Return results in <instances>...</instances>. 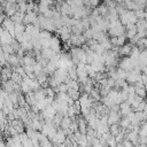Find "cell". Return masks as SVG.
Masks as SVG:
<instances>
[{"mask_svg": "<svg viewBox=\"0 0 147 147\" xmlns=\"http://www.w3.org/2000/svg\"><path fill=\"white\" fill-rule=\"evenodd\" d=\"M63 115H61V114H59V113H56V115L54 116V118H53V123H54V125L56 126V127H59L60 125H61V122H62V119H63Z\"/></svg>", "mask_w": 147, "mask_h": 147, "instance_id": "22", "label": "cell"}, {"mask_svg": "<svg viewBox=\"0 0 147 147\" xmlns=\"http://www.w3.org/2000/svg\"><path fill=\"white\" fill-rule=\"evenodd\" d=\"M91 65H92V68H93L96 72H103V71H106V64L102 63V62H96V61H94V62L91 63Z\"/></svg>", "mask_w": 147, "mask_h": 147, "instance_id": "12", "label": "cell"}, {"mask_svg": "<svg viewBox=\"0 0 147 147\" xmlns=\"http://www.w3.org/2000/svg\"><path fill=\"white\" fill-rule=\"evenodd\" d=\"M131 111H132V107L127 101H124L119 105V113L122 114V116H127Z\"/></svg>", "mask_w": 147, "mask_h": 147, "instance_id": "9", "label": "cell"}, {"mask_svg": "<svg viewBox=\"0 0 147 147\" xmlns=\"http://www.w3.org/2000/svg\"><path fill=\"white\" fill-rule=\"evenodd\" d=\"M116 147H125V146H124V144H123V142H118Z\"/></svg>", "mask_w": 147, "mask_h": 147, "instance_id": "34", "label": "cell"}, {"mask_svg": "<svg viewBox=\"0 0 147 147\" xmlns=\"http://www.w3.org/2000/svg\"><path fill=\"white\" fill-rule=\"evenodd\" d=\"M141 82H142L145 85L147 84V74H145V72L141 74Z\"/></svg>", "mask_w": 147, "mask_h": 147, "instance_id": "31", "label": "cell"}, {"mask_svg": "<svg viewBox=\"0 0 147 147\" xmlns=\"http://www.w3.org/2000/svg\"><path fill=\"white\" fill-rule=\"evenodd\" d=\"M83 34H84V36H85V38L88 40V39H92V38H93L94 31H93V29H92V28H90V29H86V30L83 32Z\"/></svg>", "mask_w": 147, "mask_h": 147, "instance_id": "24", "label": "cell"}, {"mask_svg": "<svg viewBox=\"0 0 147 147\" xmlns=\"http://www.w3.org/2000/svg\"><path fill=\"white\" fill-rule=\"evenodd\" d=\"M14 83H16V84H21L22 82H23V77L18 74V72H16V71H13V75H11V78H10Z\"/></svg>", "mask_w": 147, "mask_h": 147, "instance_id": "21", "label": "cell"}, {"mask_svg": "<svg viewBox=\"0 0 147 147\" xmlns=\"http://www.w3.org/2000/svg\"><path fill=\"white\" fill-rule=\"evenodd\" d=\"M132 147H141V146H140V145H133Z\"/></svg>", "mask_w": 147, "mask_h": 147, "instance_id": "36", "label": "cell"}, {"mask_svg": "<svg viewBox=\"0 0 147 147\" xmlns=\"http://www.w3.org/2000/svg\"><path fill=\"white\" fill-rule=\"evenodd\" d=\"M132 47H133V45L131 42L124 44L123 46H121L119 47V56H129L132 51Z\"/></svg>", "mask_w": 147, "mask_h": 147, "instance_id": "10", "label": "cell"}, {"mask_svg": "<svg viewBox=\"0 0 147 147\" xmlns=\"http://www.w3.org/2000/svg\"><path fill=\"white\" fill-rule=\"evenodd\" d=\"M0 37H1V45H3V44H10L13 41V39H14V36L9 31L5 30L3 28L1 29V36Z\"/></svg>", "mask_w": 147, "mask_h": 147, "instance_id": "6", "label": "cell"}, {"mask_svg": "<svg viewBox=\"0 0 147 147\" xmlns=\"http://www.w3.org/2000/svg\"><path fill=\"white\" fill-rule=\"evenodd\" d=\"M90 95H91V98L94 100V101H100L101 100V93H100V88H98V87H93V90L91 91V93H90Z\"/></svg>", "mask_w": 147, "mask_h": 147, "instance_id": "15", "label": "cell"}, {"mask_svg": "<svg viewBox=\"0 0 147 147\" xmlns=\"http://www.w3.org/2000/svg\"><path fill=\"white\" fill-rule=\"evenodd\" d=\"M134 13H136V15H137L138 20H142V18H145V9L139 8V9H138V10H136Z\"/></svg>", "mask_w": 147, "mask_h": 147, "instance_id": "27", "label": "cell"}, {"mask_svg": "<svg viewBox=\"0 0 147 147\" xmlns=\"http://www.w3.org/2000/svg\"><path fill=\"white\" fill-rule=\"evenodd\" d=\"M40 113H41L42 117H44V118H45V121H46V119H53L57 111H56V109H55L52 105H49V106H47L44 110H41Z\"/></svg>", "mask_w": 147, "mask_h": 147, "instance_id": "4", "label": "cell"}, {"mask_svg": "<svg viewBox=\"0 0 147 147\" xmlns=\"http://www.w3.org/2000/svg\"><path fill=\"white\" fill-rule=\"evenodd\" d=\"M25 31H26L28 33H30L33 38H36V37H38V36H39V33H40L41 29H40L39 26L34 25V24H28V25L25 26Z\"/></svg>", "mask_w": 147, "mask_h": 147, "instance_id": "7", "label": "cell"}, {"mask_svg": "<svg viewBox=\"0 0 147 147\" xmlns=\"http://www.w3.org/2000/svg\"><path fill=\"white\" fill-rule=\"evenodd\" d=\"M7 63L11 67H17V65H21V57L15 53V54H10Z\"/></svg>", "mask_w": 147, "mask_h": 147, "instance_id": "11", "label": "cell"}, {"mask_svg": "<svg viewBox=\"0 0 147 147\" xmlns=\"http://www.w3.org/2000/svg\"><path fill=\"white\" fill-rule=\"evenodd\" d=\"M92 147H105V146L99 141V142H96V144H93V145H92Z\"/></svg>", "mask_w": 147, "mask_h": 147, "instance_id": "33", "label": "cell"}, {"mask_svg": "<svg viewBox=\"0 0 147 147\" xmlns=\"http://www.w3.org/2000/svg\"><path fill=\"white\" fill-rule=\"evenodd\" d=\"M136 25H137L138 32H139V31H146V30H147V21H146L145 18L138 20V22L136 23Z\"/></svg>", "mask_w": 147, "mask_h": 147, "instance_id": "17", "label": "cell"}, {"mask_svg": "<svg viewBox=\"0 0 147 147\" xmlns=\"http://www.w3.org/2000/svg\"><path fill=\"white\" fill-rule=\"evenodd\" d=\"M140 145H147V136L146 137H140Z\"/></svg>", "mask_w": 147, "mask_h": 147, "instance_id": "32", "label": "cell"}, {"mask_svg": "<svg viewBox=\"0 0 147 147\" xmlns=\"http://www.w3.org/2000/svg\"><path fill=\"white\" fill-rule=\"evenodd\" d=\"M122 118V114L119 111H114V110H110L109 114H108V124L111 125V124H116V123H119Z\"/></svg>", "mask_w": 147, "mask_h": 147, "instance_id": "5", "label": "cell"}, {"mask_svg": "<svg viewBox=\"0 0 147 147\" xmlns=\"http://www.w3.org/2000/svg\"><path fill=\"white\" fill-rule=\"evenodd\" d=\"M144 111L147 114V102H146V106H145V108H144Z\"/></svg>", "mask_w": 147, "mask_h": 147, "instance_id": "35", "label": "cell"}, {"mask_svg": "<svg viewBox=\"0 0 147 147\" xmlns=\"http://www.w3.org/2000/svg\"><path fill=\"white\" fill-rule=\"evenodd\" d=\"M71 123H72V118H71V117H69V116H64V117H63V119H62V122H61L60 127H61V129H63V130L69 129V127H70V125H71Z\"/></svg>", "mask_w": 147, "mask_h": 147, "instance_id": "16", "label": "cell"}, {"mask_svg": "<svg viewBox=\"0 0 147 147\" xmlns=\"http://www.w3.org/2000/svg\"><path fill=\"white\" fill-rule=\"evenodd\" d=\"M1 49H2L3 52L8 53V54H15V51H14V48L11 47L10 44H3V45H1Z\"/></svg>", "mask_w": 147, "mask_h": 147, "instance_id": "23", "label": "cell"}, {"mask_svg": "<svg viewBox=\"0 0 147 147\" xmlns=\"http://www.w3.org/2000/svg\"><path fill=\"white\" fill-rule=\"evenodd\" d=\"M24 16H25V14H23V13H21V11H17L14 16H11L10 18L14 21V23L15 24H21V23H23V21H24Z\"/></svg>", "mask_w": 147, "mask_h": 147, "instance_id": "14", "label": "cell"}, {"mask_svg": "<svg viewBox=\"0 0 147 147\" xmlns=\"http://www.w3.org/2000/svg\"><path fill=\"white\" fill-rule=\"evenodd\" d=\"M60 37L59 36H53L51 39V48L54 52H61V41H60Z\"/></svg>", "mask_w": 147, "mask_h": 147, "instance_id": "8", "label": "cell"}, {"mask_svg": "<svg viewBox=\"0 0 147 147\" xmlns=\"http://www.w3.org/2000/svg\"><path fill=\"white\" fill-rule=\"evenodd\" d=\"M137 63L130 57V56H123L121 60H119V63H118V67L126 70V71H131L136 68Z\"/></svg>", "mask_w": 147, "mask_h": 147, "instance_id": "1", "label": "cell"}, {"mask_svg": "<svg viewBox=\"0 0 147 147\" xmlns=\"http://www.w3.org/2000/svg\"><path fill=\"white\" fill-rule=\"evenodd\" d=\"M10 45H11V47L14 48L15 53H17V52H18V51L21 49V47H22V46H21V42H18V41H17V40H16L15 38L13 39V41L10 42Z\"/></svg>", "mask_w": 147, "mask_h": 147, "instance_id": "25", "label": "cell"}, {"mask_svg": "<svg viewBox=\"0 0 147 147\" xmlns=\"http://www.w3.org/2000/svg\"><path fill=\"white\" fill-rule=\"evenodd\" d=\"M125 33H126V28L123 24H121L118 26H115V28H110L108 30V34L110 37H119V36L125 34Z\"/></svg>", "mask_w": 147, "mask_h": 147, "instance_id": "3", "label": "cell"}, {"mask_svg": "<svg viewBox=\"0 0 147 147\" xmlns=\"http://www.w3.org/2000/svg\"><path fill=\"white\" fill-rule=\"evenodd\" d=\"M56 33H57V36L60 37V39H61L63 42H65V41H68V40L70 39V37H71V34H72V31H71V28H69V26H67V25H63L61 29L56 30Z\"/></svg>", "mask_w": 147, "mask_h": 147, "instance_id": "2", "label": "cell"}, {"mask_svg": "<svg viewBox=\"0 0 147 147\" xmlns=\"http://www.w3.org/2000/svg\"><path fill=\"white\" fill-rule=\"evenodd\" d=\"M123 144H124V146H125V147H132V146H133L132 141H131V140H129L127 138H125V139L123 140Z\"/></svg>", "mask_w": 147, "mask_h": 147, "instance_id": "30", "label": "cell"}, {"mask_svg": "<svg viewBox=\"0 0 147 147\" xmlns=\"http://www.w3.org/2000/svg\"><path fill=\"white\" fill-rule=\"evenodd\" d=\"M118 124L121 125V127H122V129H127V127L130 126L131 122H130V119H129L126 116H122V118H121V121H119V123H118Z\"/></svg>", "mask_w": 147, "mask_h": 147, "instance_id": "20", "label": "cell"}, {"mask_svg": "<svg viewBox=\"0 0 147 147\" xmlns=\"http://www.w3.org/2000/svg\"><path fill=\"white\" fill-rule=\"evenodd\" d=\"M146 102H147V101L140 102V103L138 105V107L134 109V111H144V108H145V106H146Z\"/></svg>", "mask_w": 147, "mask_h": 147, "instance_id": "29", "label": "cell"}, {"mask_svg": "<svg viewBox=\"0 0 147 147\" xmlns=\"http://www.w3.org/2000/svg\"><path fill=\"white\" fill-rule=\"evenodd\" d=\"M22 144H23V147H34L31 138H26L25 140L22 141Z\"/></svg>", "mask_w": 147, "mask_h": 147, "instance_id": "28", "label": "cell"}, {"mask_svg": "<svg viewBox=\"0 0 147 147\" xmlns=\"http://www.w3.org/2000/svg\"><path fill=\"white\" fill-rule=\"evenodd\" d=\"M121 131H122V127H121V125H119L118 123L111 124V125L109 126V132H110V134H113L114 137H116L117 134H119Z\"/></svg>", "mask_w": 147, "mask_h": 147, "instance_id": "13", "label": "cell"}, {"mask_svg": "<svg viewBox=\"0 0 147 147\" xmlns=\"http://www.w3.org/2000/svg\"><path fill=\"white\" fill-rule=\"evenodd\" d=\"M94 56H95V52L92 51L91 48L88 51H86V63L91 64L94 61Z\"/></svg>", "mask_w": 147, "mask_h": 147, "instance_id": "19", "label": "cell"}, {"mask_svg": "<svg viewBox=\"0 0 147 147\" xmlns=\"http://www.w3.org/2000/svg\"><path fill=\"white\" fill-rule=\"evenodd\" d=\"M136 94L142 96L144 99L147 96V90L145 87H139V88H136Z\"/></svg>", "mask_w": 147, "mask_h": 147, "instance_id": "26", "label": "cell"}, {"mask_svg": "<svg viewBox=\"0 0 147 147\" xmlns=\"http://www.w3.org/2000/svg\"><path fill=\"white\" fill-rule=\"evenodd\" d=\"M68 94H69V96L70 98H72L74 100H79V98H80V92L78 91V90H74V88H69L68 90Z\"/></svg>", "mask_w": 147, "mask_h": 147, "instance_id": "18", "label": "cell"}]
</instances>
